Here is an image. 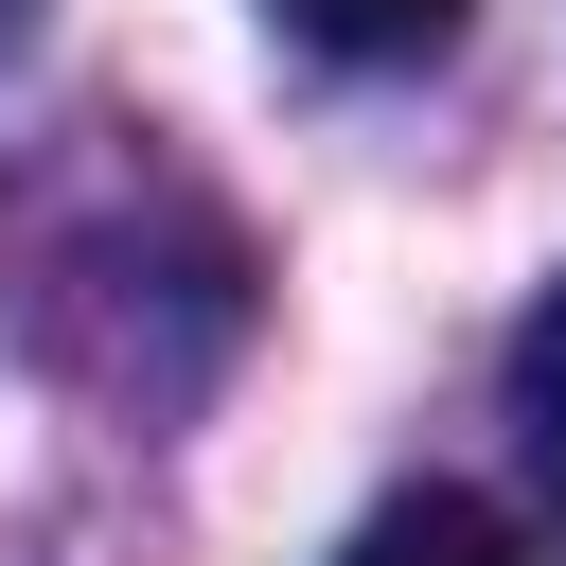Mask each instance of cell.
<instances>
[{"label":"cell","mask_w":566,"mask_h":566,"mask_svg":"<svg viewBox=\"0 0 566 566\" xmlns=\"http://www.w3.org/2000/svg\"><path fill=\"white\" fill-rule=\"evenodd\" d=\"M336 566H531V531H513L495 495H442V478H424V495H389Z\"/></svg>","instance_id":"6da1fadb"},{"label":"cell","mask_w":566,"mask_h":566,"mask_svg":"<svg viewBox=\"0 0 566 566\" xmlns=\"http://www.w3.org/2000/svg\"><path fill=\"white\" fill-rule=\"evenodd\" d=\"M301 53H336V71H407V53H442L478 0H265Z\"/></svg>","instance_id":"7a4b0ae2"},{"label":"cell","mask_w":566,"mask_h":566,"mask_svg":"<svg viewBox=\"0 0 566 566\" xmlns=\"http://www.w3.org/2000/svg\"><path fill=\"white\" fill-rule=\"evenodd\" d=\"M513 424H531V495H548V531H566V283H548L531 336H513Z\"/></svg>","instance_id":"3957f363"},{"label":"cell","mask_w":566,"mask_h":566,"mask_svg":"<svg viewBox=\"0 0 566 566\" xmlns=\"http://www.w3.org/2000/svg\"><path fill=\"white\" fill-rule=\"evenodd\" d=\"M18 18H35V0H0V35H18Z\"/></svg>","instance_id":"277c9868"}]
</instances>
